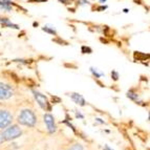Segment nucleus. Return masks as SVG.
<instances>
[{
  "mask_svg": "<svg viewBox=\"0 0 150 150\" xmlns=\"http://www.w3.org/2000/svg\"><path fill=\"white\" fill-rule=\"evenodd\" d=\"M18 121L20 124L25 126H34L36 123V117L35 115L33 113V111L28 109L23 110L22 112L20 113L19 118H18Z\"/></svg>",
  "mask_w": 150,
  "mask_h": 150,
  "instance_id": "nucleus-1",
  "label": "nucleus"
},
{
  "mask_svg": "<svg viewBox=\"0 0 150 150\" xmlns=\"http://www.w3.org/2000/svg\"><path fill=\"white\" fill-rule=\"evenodd\" d=\"M22 133L21 129L18 127L17 125H13L10 128L5 130L4 132L2 133V138L4 141H11V140H15V139L19 138Z\"/></svg>",
  "mask_w": 150,
  "mask_h": 150,
  "instance_id": "nucleus-2",
  "label": "nucleus"
},
{
  "mask_svg": "<svg viewBox=\"0 0 150 150\" xmlns=\"http://www.w3.org/2000/svg\"><path fill=\"white\" fill-rule=\"evenodd\" d=\"M14 95L13 88L8 84L0 82V100H6L10 99L12 96Z\"/></svg>",
  "mask_w": 150,
  "mask_h": 150,
  "instance_id": "nucleus-3",
  "label": "nucleus"
},
{
  "mask_svg": "<svg viewBox=\"0 0 150 150\" xmlns=\"http://www.w3.org/2000/svg\"><path fill=\"white\" fill-rule=\"evenodd\" d=\"M13 117L6 110H0V128H5L12 123Z\"/></svg>",
  "mask_w": 150,
  "mask_h": 150,
  "instance_id": "nucleus-4",
  "label": "nucleus"
},
{
  "mask_svg": "<svg viewBox=\"0 0 150 150\" xmlns=\"http://www.w3.org/2000/svg\"><path fill=\"white\" fill-rule=\"evenodd\" d=\"M34 93V96H35L36 100H37V102L40 104V106L42 108H44V109H50V103H48L47 99L45 98V96H43L42 93H38V91H33Z\"/></svg>",
  "mask_w": 150,
  "mask_h": 150,
  "instance_id": "nucleus-5",
  "label": "nucleus"
},
{
  "mask_svg": "<svg viewBox=\"0 0 150 150\" xmlns=\"http://www.w3.org/2000/svg\"><path fill=\"white\" fill-rule=\"evenodd\" d=\"M44 121H45V124H46V126H47V128H48V131H50V132H55L56 125H55V121H54L53 117L50 115H45Z\"/></svg>",
  "mask_w": 150,
  "mask_h": 150,
  "instance_id": "nucleus-6",
  "label": "nucleus"
},
{
  "mask_svg": "<svg viewBox=\"0 0 150 150\" xmlns=\"http://www.w3.org/2000/svg\"><path fill=\"white\" fill-rule=\"evenodd\" d=\"M12 5H14V2L11 1V0H0V8L1 10L10 12V11L13 10Z\"/></svg>",
  "mask_w": 150,
  "mask_h": 150,
  "instance_id": "nucleus-7",
  "label": "nucleus"
},
{
  "mask_svg": "<svg viewBox=\"0 0 150 150\" xmlns=\"http://www.w3.org/2000/svg\"><path fill=\"white\" fill-rule=\"evenodd\" d=\"M71 99H73L77 104H80L81 106L85 105V100H84V98H83L81 95H79V93H71Z\"/></svg>",
  "mask_w": 150,
  "mask_h": 150,
  "instance_id": "nucleus-8",
  "label": "nucleus"
},
{
  "mask_svg": "<svg viewBox=\"0 0 150 150\" xmlns=\"http://www.w3.org/2000/svg\"><path fill=\"white\" fill-rule=\"evenodd\" d=\"M134 58L135 59H138V60H145V59H148V58H149V55H148V54L140 53V52H135Z\"/></svg>",
  "mask_w": 150,
  "mask_h": 150,
  "instance_id": "nucleus-9",
  "label": "nucleus"
},
{
  "mask_svg": "<svg viewBox=\"0 0 150 150\" xmlns=\"http://www.w3.org/2000/svg\"><path fill=\"white\" fill-rule=\"evenodd\" d=\"M42 30L45 33H47V34H50V35H54V36H57V32L55 30L54 28H48V26H44L42 28Z\"/></svg>",
  "mask_w": 150,
  "mask_h": 150,
  "instance_id": "nucleus-10",
  "label": "nucleus"
},
{
  "mask_svg": "<svg viewBox=\"0 0 150 150\" xmlns=\"http://www.w3.org/2000/svg\"><path fill=\"white\" fill-rule=\"evenodd\" d=\"M81 52H82V54H91L93 53V50H91L89 46L83 45L82 47H81Z\"/></svg>",
  "mask_w": 150,
  "mask_h": 150,
  "instance_id": "nucleus-11",
  "label": "nucleus"
},
{
  "mask_svg": "<svg viewBox=\"0 0 150 150\" xmlns=\"http://www.w3.org/2000/svg\"><path fill=\"white\" fill-rule=\"evenodd\" d=\"M53 41H54V42H56V43H58V44H61V45H67L68 44L66 41H64L63 39H61V38H59V37L53 39Z\"/></svg>",
  "mask_w": 150,
  "mask_h": 150,
  "instance_id": "nucleus-12",
  "label": "nucleus"
},
{
  "mask_svg": "<svg viewBox=\"0 0 150 150\" xmlns=\"http://www.w3.org/2000/svg\"><path fill=\"white\" fill-rule=\"evenodd\" d=\"M127 96H128V98L131 99V100H137V99H138V95L134 93H132V91H128Z\"/></svg>",
  "mask_w": 150,
  "mask_h": 150,
  "instance_id": "nucleus-13",
  "label": "nucleus"
},
{
  "mask_svg": "<svg viewBox=\"0 0 150 150\" xmlns=\"http://www.w3.org/2000/svg\"><path fill=\"white\" fill-rule=\"evenodd\" d=\"M90 70H91V73H93V76H95V77H96V78H100V77H101V76H102V75H103V74H102V73H98L97 70H96V69H95V68H93V67L90 68Z\"/></svg>",
  "mask_w": 150,
  "mask_h": 150,
  "instance_id": "nucleus-14",
  "label": "nucleus"
},
{
  "mask_svg": "<svg viewBox=\"0 0 150 150\" xmlns=\"http://www.w3.org/2000/svg\"><path fill=\"white\" fill-rule=\"evenodd\" d=\"M107 10V5H102V6H98V8H96V11L97 12H103V11Z\"/></svg>",
  "mask_w": 150,
  "mask_h": 150,
  "instance_id": "nucleus-15",
  "label": "nucleus"
},
{
  "mask_svg": "<svg viewBox=\"0 0 150 150\" xmlns=\"http://www.w3.org/2000/svg\"><path fill=\"white\" fill-rule=\"evenodd\" d=\"M70 150H83V147L81 145H79V144H76V145H74L73 147L70 148Z\"/></svg>",
  "mask_w": 150,
  "mask_h": 150,
  "instance_id": "nucleus-16",
  "label": "nucleus"
},
{
  "mask_svg": "<svg viewBox=\"0 0 150 150\" xmlns=\"http://www.w3.org/2000/svg\"><path fill=\"white\" fill-rule=\"evenodd\" d=\"M89 1L88 0H78V5H84V4H88Z\"/></svg>",
  "mask_w": 150,
  "mask_h": 150,
  "instance_id": "nucleus-17",
  "label": "nucleus"
},
{
  "mask_svg": "<svg viewBox=\"0 0 150 150\" xmlns=\"http://www.w3.org/2000/svg\"><path fill=\"white\" fill-rule=\"evenodd\" d=\"M111 77L113 78V80H118V78H119V74L115 71V70H113L112 73H111Z\"/></svg>",
  "mask_w": 150,
  "mask_h": 150,
  "instance_id": "nucleus-18",
  "label": "nucleus"
},
{
  "mask_svg": "<svg viewBox=\"0 0 150 150\" xmlns=\"http://www.w3.org/2000/svg\"><path fill=\"white\" fill-rule=\"evenodd\" d=\"M61 3H64V4H67V3H70L73 2V1H75V0H59Z\"/></svg>",
  "mask_w": 150,
  "mask_h": 150,
  "instance_id": "nucleus-19",
  "label": "nucleus"
},
{
  "mask_svg": "<svg viewBox=\"0 0 150 150\" xmlns=\"http://www.w3.org/2000/svg\"><path fill=\"white\" fill-rule=\"evenodd\" d=\"M30 2H45L47 0H28Z\"/></svg>",
  "mask_w": 150,
  "mask_h": 150,
  "instance_id": "nucleus-20",
  "label": "nucleus"
},
{
  "mask_svg": "<svg viewBox=\"0 0 150 150\" xmlns=\"http://www.w3.org/2000/svg\"><path fill=\"white\" fill-rule=\"evenodd\" d=\"M3 141H4V140H3V138H2V133H0V144H1Z\"/></svg>",
  "mask_w": 150,
  "mask_h": 150,
  "instance_id": "nucleus-21",
  "label": "nucleus"
},
{
  "mask_svg": "<svg viewBox=\"0 0 150 150\" xmlns=\"http://www.w3.org/2000/svg\"><path fill=\"white\" fill-rule=\"evenodd\" d=\"M123 12L125 13V14H127V13L129 12V10H128V8H124V10H123Z\"/></svg>",
  "mask_w": 150,
  "mask_h": 150,
  "instance_id": "nucleus-22",
  "label": "nucleus"
},
{
  "mask_svg": "<svg viewBox=\"0 0 150 150\" xmlns=\"http://www.w3.org/2000/svg\"><path fill=\"white\" fill-rule=\"evenodd\" d=\"M33 25H34L35 28H37L38 25H39V23H38V22H34V23H33Z\"/></svg>",
  "mask_w": 150,
  "mask_h": 150,
  "instance_id": "nucleus-23",
  "label": "nucleus"
},
{
  "mask_svg": "<svg viewBox=\"0 0 150 150\" xmlns=\"http://www.w3.org/2000/svg\"><path fill=\"white\" fill-rule=\"evenodd\" d=\"M134 2L135 3H139V4H141V3H142V2H141V0H134Z\"/></svg>",
  "mask_w": 150,
  "mask_h": 150,
  "instance_id": "nucleus-24",
  "label": "nucleus"
},
{
  "mask_svg": "<svg viewBox=\"0 0 150 150\" xmlns=\"http://www.w3.org/2000/svg\"><path fill=\"white\" fill-rule=\"evenodd\" d=\"M99 2H100V3H105L106 0H99Z\"/></svg>",
  "mask_w": 150,
  "mask_h": 150,
  "instance_id": "nucleus-25",
  "label": "nucleus"
},
{
  "mask_svg": "<svg viewBox=\"0 0 150 150\" xmlns=\"http://www.w3.org/2000/svg\"><path fill=\"white\" fill-rule=\"evenodd\" d=\"M105 150H110V149L108 148V146H106V147H105Z\"/></svg>",
  "mask_w": 150,
  "mask_h": 150,
  "instance_id": "nucleus-26",
  "label": "nucleus"
},
{
  "mask_svg": "<svg viewBox=\"0 0 150 150\" xmlns=\"http://www.w3.org/2000/svg\"><path fill=\"white\" fill-rule=\"evenodd\" d=\"M0 36H1V34H0Z\"/></svg>",
  "mask_w": 150,
  "mask_h": 150,
  "instance_id": "nucleus-27",
  "label": "nucleus"
}]
</instances>
